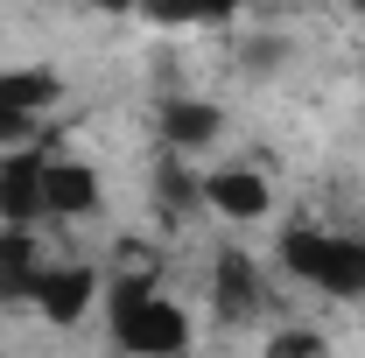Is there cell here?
Returning a JSON list of instances; mask_svg holds the SVG:
<instances>
[{
    "label": "cell",
    "instance_id": "obj_4",
    "mask_svg": "<svg viewBox=\"0 0 365 358\" xmlns=\"http://www.w3.org/2000/svg\"><path fill=\"white\" fill-rule=\"evenodd\" d=\"M106 204V190H98V176H91L85 162H43V211H56V218H91Z\"/></svg>",
    "mask_w": 365,
    "mask_h": 358
},
{
    "label": "cell",
    "instance_id": "obj_17",
    "mask_svg": "<svg viewBox=\"0 0 365 358\" xmlns=\"http://www.w3.org/2000/svg\"><path fill=\"white\" fill-rule=\"evenodd\" d=\"M351 7H359V14H365V0H351Z\"/></svg>",
    "mask_w": 365,
    "mask_h": 358
},
{
    "label": "cell",
    "instance_id": "obj_10",
    "mask_svg": "<svg viewBox=\"0 0 365 358\" xmlns=\"http://www.w3.org/2000/svg\"><path fill=\"white\" fill-rule=\"evenodd\" d=\"M0 98H7L14 113H29V120H36L49 98H56V78H49V71H0Z\"/></svg>",
    "mask_w": 365,
    "mask_h": 358
},
{
    "label": "cell",
    "instance_id": "obj_14",
    "mask_svg": "<svg viewBox=\"0 0 365 358\" xmlns=\"http://www.w3.org/2000/svg\"><path fill=\"white\" fill-rule=\"evenodd\" d=\"M140 14H155V21H169V29H176V21H190V0H134Z\"/></svg>",
    "mask_w": 365,
    "mask_h": 358
},
{
    "label": "cell",
    "instance_id": "obj_15",
    "mask_svg": "<svg viewBox=\"0 0 365 358\" xmlns=\"http://www.w3.org/2000/svg\"><path fill=\"white\" fill-rule=\"evenodd\" d=\"M239 0H190V21H225Z\"/></svg>",
    "mask_w": 365,
    "mask_h": 358
},
{
    "label": "cell",
    "instance_id": "obj_2",
    "mask_svg": "<svg viewBox=\"0 0 365 358\" xmlns=\"http://www.w3.org/2000/svg\"><path fill=\"white\" fill-rule=\"evenodd\" d=\"M281 260L295 281L323 295H365V239H330V232H288Z\"/></svg>",
    "mask_w": 365,
    "mask_h": 358
},
{
    "label": "cell",
    "instance_id": "obj_9",
    "mask_svg": "<svg viewBox=\"0 0 365 358\" xmlns=\"http://www.w3.org/2000/svg\"><path fill=\"white\" fill-rule=\"evenodd\" d=\"M218 106H204V98H169L162 106V140L169 148H211L218 140Z\"/></svg>",
    "mask_w": 365,
    "mask_h": 358
},
{
    "label": "cell",
    "instance_id": "obj_8",
    "mask_svg": "<svg viewBox=\"0 0 365 358\" xmlns=\"http://www.w3.org/2000/svg\"><path fill=\"white\" fill-rule=\"evenodd\" d=\"M211 302L218 316H253L260 310V274L246 253H218V267H211Z\"/></svg>",
    "mask_w": 365,
    "mask_h": 358
},
{
    "label": "cell",
    "instance_id": "obj_7",
    "mask_svg": "<svg viewBox=\"0 0 365 358\" xmlns=\"http://www.w3.org/2000/svg\"><path fill=\"white\" fill-rule=\"evenodd\" d=\"M43 211V155H7L0 162V218L29 225Z\"/></svg>",
    "mask_w": 365,
    "mask_h": 358
},
{
    "label": "cell",
    "instance_id": "obj_11",
    "mask_svg": "<svg viewBox=\"0 0 365 358\" xmlns=\"http://www.w3.org/2000/svg\"><path fill=\"white\" fill-rule=\"evenodd\" d=\"M197 197H204V183L182 176V162H169V169H162V204H169V211H190Z\"/></svg>",
    "mask_w": 365,
    "mask_h": 358
},
{
    "label": "cell",
    "instance_id": "obj_16",
    "mask_svg": "<svg viewBox=\"0 0 365 358\" xmlns=\"http://www.w3.org/2000/svg\"><path fill=\"white\" fill-rule=\"evenodd\" d=\"M98 7H106V14H127V7H134V0H98Z\"/></svg>",
    "mask_w": 365,
    "mask_h": 358
},
{
    "label": "cell",
    "instance_id": "obj_3",
    "mask_svg": "<svg viewBox=\"0 0 365 358\" xmlns=\"http://www.w3.org/2000/svg\"><path fill=\"white\" fill-rule=\"evenodd\" d=\"M91 295H98V274L85 267V260H63V267H43V281H36V310L49 316V323H78V316L91 310Z\"/></svg>",
    "mask_w": 365,
    "mask_h": 358
},
{
    "label": "cell",
    "instance_id": "obj_13",
    "mask_svg": "<svg viewBox=\"0 0 365 358\" xmlns=\"http://www.w3.org/2000/svg\"><path fill=\"white\" fill-rule=\"evenodd\" d=\"M14 140H29V113H14V106L0 98V148H14Z\"/></svg>",
    "mask_w": 365,
    "mask_h": 358
},
{
    "label": "cell",
    "instance_id": "obj_5",
    "mask_svg": "<svg viewBox=\"0 0 365 358\" xmlns=\"http://www.w3.org/2000/svg\"><path fill=\"white\" fill-rule=\"evenodd\" d=\"M43 281V253L29 239V225H0V310L7 302H29Z\"/></svg>",
    "mask_w": 365,
    "mask_h": 358
},
{
    "label": "cell",
    "instance_id": "obj_6",
    "mask_svg": "<svg viewBox=\"0 0 365 358\" xmlns=\"http://www.w3.org/2000/svg\"><path fill=\"white\" fill-rule=\"evenodd\" d=\"M204 204L211 211H225V218H267V176L260 169H218V176H204Z\"/></svg>",
    "mask_w": 365,
    "mask_h": 358
},
{
    "label": "cell",
    "instance_id": "obj_12",
    "mask_svg": "<svg viewBox=\"0 0 365 358\" xmlns=\"http://www.w3.org/2000/svg\"><path fill=\"white\" fill-rule=\"evenodd\" d=\"M267 358H323V337L317 330H281L267 344Z\"/></svg>",
    "mask_w": 365,
    "mask_h": 358
},
{
    "label": "cell",
    "instance_id": "obj_1",
    "mask_svg": "<svg viewBox=\"0 0 365 358\" xmlns=\"http://www.w3.org/2000/svg\"><path fill=\"white\" fill-rule=\"evenodd\" d=\"M113 344L127 358H182L190 352V316L162 302L148 281H120L113 288Z\"/></svg>",
    "mask_w": 365,
    "mask_h": 358
}]
</instances>
